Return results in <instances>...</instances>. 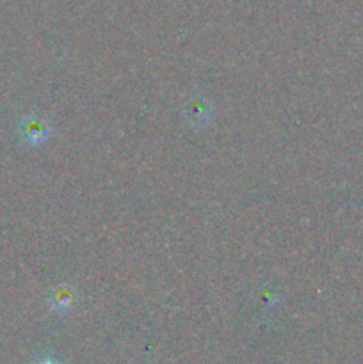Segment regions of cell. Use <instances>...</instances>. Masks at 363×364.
Returning a JSON list of instances; mask_svg holds the SVG:
<instances>
[{"instance_id": "cell-1", "label": "cell", "mask_w": 363, "mask_h": 364, "mask_svg": "<svg viewBox=\"0 0 363 364\" xmlns=\"http://www.w3.org/2000/svg\"><path fill=\"white\" fill-rule=\"evenodd\" d=\"M18 135L25 146L36 148L48 141L52 135V127L45 117L38 116V114H27L18 123Z\"/></svg>"}, {"instance_id": "cell-2", "label": "cell", "mask_w": 363, "mask_h": 364, "mask_svg": "<svg viewBox=\"0 0 363 364\" xmlns=\"http://www.w3.org/2000/svg\"><path fill=\"white\" fill-rule=\"evenodd\" d=\"M78 301V294L70 284H59L48 295V306L57 315H70Z\"/></svg>"}, {"instance_id": "cell-3", "label": "cell", "mask_w": 363, "mask_h": 364, "mask_svg": "<svg viewBox=\"0 0 363 364\" xmlns=\"http://www.w3.org/2000/svg\"><path fill=\"white\" fill-rule=\"evenodd\" d=\"M184 114L187 116V119L191 121L196 127H203V124L209 121L210 117V109L206 105V102L199 96H194V98L187 100L184 107Z\"/></svg>"}, {"instance_id": "cell-4", "label": "cell", "mask_w": 363, "mask_h": 364, "mask_svg": "<svg viewBox=\"0 0 363 364\" xmlns=\"http://www.w3.org/2000/svg\"><path fill=\"white\" fill-rule=\"evenodd\" d=\"M38 364H59V363L53 361V359H41Z\"/></svg>"}]
</instances>
